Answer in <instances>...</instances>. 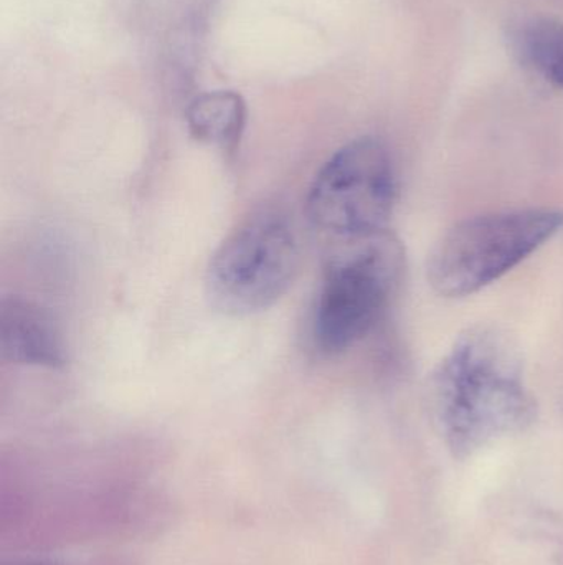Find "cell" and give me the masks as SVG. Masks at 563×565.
<instances>
[{
	"label": "cell",
	"instance_id": "obj_1",
	"mask_svg": "<svg viewBox=\"0 0 563 565\" xmlns=\"http://www.w3.org/2000/svg\"><path fill=\"white\" fill-rule=\"evenodd\" d=\"M430 407L458 458L524 431L538 417L518 349L491 328L469 329L453 344L430 379Z\"/></svg>",
	"mask_w": 563,
	"mask_h": 565
},
{
	"label": "cell",
	"instance_id": "obj_2",
	"mask_svg": "<svg viewBox=\"0 0 563 565\" xmlns=\"http://www.w3.org/2000/svg\"><path fill=\"white\" fill-rule=\"evenodd\" d=\"M405 274V250L389 231L347 238L329 258L313 335L326 354H339L366 338L386 315Z\"/></svg>",
	"mask_w": 563,
	"mask_h": 565
},
{
	"label": "cell",
	"instance_id": "obj_3",
	"mask_svg": "<svg viewBox=\"0 0 563 565\" xmlns=\"http://www.w3.org/2000/svg\"><path fill=\"white\" fill-rule=\"evenodd\" d=\"M563 228L561 209L496 212L459 222L435 245L429 282L443 298L475 295L528 260Z\"/></svg>",
	"mask_w": 563,
	"mask_h": 565
},
{
	"label": "cell",
	"instance_id": "obj_4",
	"mask_svg": "<svg viewBox=\"0 0 563 565\" xmlns=\"http://www.w3.org/2000/svg\"><path fill=\"white\" fill-rule=\"evenodd\" d=\"M301 264L293 222L280 211L251 215L212 255L205 295L217 311L248 316L277 305Z\"/></svg>",
	"mask_w": 563,
	"mask_h": 565
},
{
	"label": "cell",
	"instance_id": "obj_5",
	"mask_svg": "<svg viewBox=\"0 0 563 565\" xmlns=\"http://www.w3.org/2000/svg\"><path fill=\"white\" fill-rule=\"evenodd\" d=\"M397 201L392 154L380 139L359 138L334 152L306 198L310 221L340 241L389 231Z\"/></svg>",
	"mask_w": 563,
	"mask_h": 565
},
{
	"label": "cell",
	"instance_id": "obj_6",
	"mask_svg": "<svg viewBox=\"0 0 563 565\" xmlns=\"http://www.w3.org/2000/svg\"><path fill=\"white\" fill-rule=\"evenodd\" d=\"M0 352L12 364L46 369H62L68 359L52 312L20 296H7L0 305Z\"/></svg>",
	"mask_w": 563,
	"mask_h": 565
},
{
	"label": "cell",
	"instance_id": "obj_7",
	"mask_svg": "<svg viewBox=\"0 0 563 565\" xmlns=\"http://www.w3.org/2000/svg\"><path fill=\"white\" fill-rule=\"evenodd\" d=\"M247 109L240 96L215 92L201 96L187 111L188 128L195 139L208 145L231 146L240 139Z\"/></svg>",
	"mask_w": 563,
	"mask_h": 565
},
{
	"label": "cell",
	"instance_id": "obj_8",
	"mask_svg": "<svg viewBox=\"0 0 563 565\" xmlns=\"http://www.w3.org/2000/svg\"><path fill=\"white\" fill-rule=\"evenodd\" d=\"M521 49L528 62L554 85L563 88V23L534 20L521 33Z\"/></svg>",
	"mask_w": 563,
	"mask_h": 565
},
{
	"label": "cell",
	"instance_id": "obj_9",
	"mask_svg": "<svg viewBox=\"0 0 563 565\" xmlns=\"http://www.w3.org/2000/svg\"><path fill=\"white\" fill-rule=\"evenodd\" d=\"M13 565H56V564L43 563V561H35V563H20V564H13Z\"/></svg>",
	"mask_w": 563,
	"mask_h": 565
}]
</instances>
